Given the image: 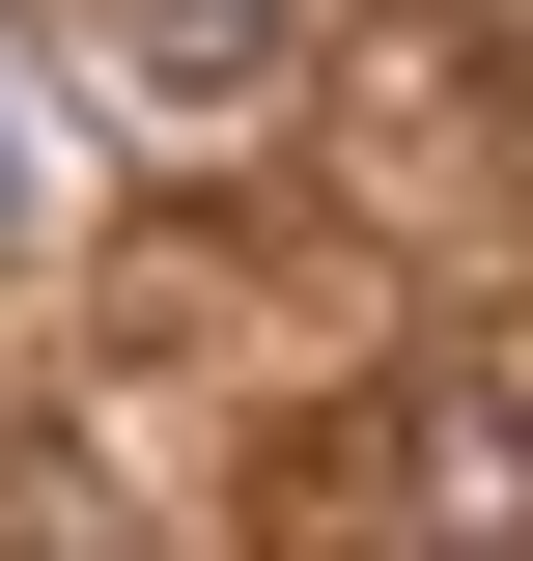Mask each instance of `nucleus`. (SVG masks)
<instances>
[{
    "label": "nucleus",
    "mask_w": 533,
    "mask_h": 561,
    "mask_svg": "<svg viewBox=\"0 0 533 561\" xmlns=\"http://www.w3.org/2000/svg\"><path fill=\"white\" fill-rule=\"evenodd\" d=\"M394 561H533V393H394Z\"/></svg>",
    "instance_id": "obj_1"
},
{
    "label": "nucleus",
    "mask_w": 533,
    "mask_h": 561,
    "mask_svg": "<svg viewBox=\"0 0 533 561\" xmlns=\"http://www.w3.org/2000/svg\"><path fill=\"white\" fill-rule=\"evenodd\" d=\"M281 57H309V0H113V84L169 140H225V113H281Z\"/></svg>",
    "instance_id": "obj_2"
}]
</instances>
